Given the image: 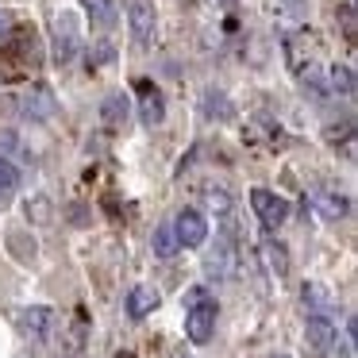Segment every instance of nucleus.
I'll return each instance as SVG.
<instances>
[{"label": "nucleus", "instance_id": "nucleus-8", "mask_svg": "<svg viewBox=\"0 0 358 358\" xmlns=\"http://www.w3.org/2000/svg\"><path fill=\"white\" fill-rule=\"evenodd\" d=\"M139 116H143V124H150V127L166 120V96L158 93L150 81H143V85H139Z\"/></svg>", "mask_w": 358, "mask_h": 358}, {"label": "nucleus", "instance_id": "nucleus-19", "mask_svg": "<svg viewBox=\"0 0 358 358\" xmlns=\"http://www.w3.org/2000/svg\"><path fill=\"white\" fill-rule=\"evenodd\" d=\"M327 81H331V93H343V96L355 93V73H350L347 66H335V70L327 73Z\"/></svg>", "mask_w": 358, "mask_h": 358}, {"label": "nucleus", "instance_id": "nucleus-10", "mask_svg": "<svg viewBox=\"0 0 358 358\" xmlns=\"http://www.w3.org/2000/svg\"><path fill=\"white\" fill-rule=\"evenodd\" d=\"M158 289L155 285H135L131 293H127V316L131 320H143V316H150V312L158 308Z\"/></svg>", "mask_w": 358, "mask_h": 358}, {"label": "nucleus", "instance_id": "nucleus-24", "mask_svg": "<svg viewBox=\"0 0 358 358\" xmlns=\"http://www.w3.org/2000/svg\"><path fill=\"white\" fill-rule=\"evenodd\" d=\"M278 358H289V355H278Z\"/></svg>", "mask_w": 358, "mask_h": 358}, {"label": "nucleus", "instance_id": "nucleus-12", "mask_svg": "<svg viewBox=\"0 0 358 358\" xmlns=\"http://www.w3.org/2000/svg\"><path fill=\"white\" fill-rule=\"evenodd\" d=\"M262 262H266V270L273 273V278H285L289 273V255H285V247L281 243H262Z\"/></svg>", "mask_w": 358, "mask_h": 358}, {"label": "nucleus", "instance_id": "nucleus-11", "mask_svg": "<svg viewBox=\"0 0 358 358\" xmlns=\"http://www.w3.org/2000/svg\"><path fill=\"white\" fill-rule=\"evenodd\" d=\"M78 55V31H73L70 20H58V39H55V62H70Z\"/></svg>", "mask_w": 358, "mask_h": 358}, {"label": "nucleus", "instance_id": "nucleus-15", "mask_svg": "<svg viewBox=\"0 0 358 358\" xmlns=\"http://www.w3.org/2000/svg\"><path fill=\"white\" fill-rule=\"evenodd\" d=\"M304 304L312 308V316H327V308H331V293H327L320 281H308V285H304Z\"/></svg>", "mask_w": 358, "mask_h": 358}, {"label": "nucleus", "instance_id": "nucleus-18", "mask_svg": "<svg viewBox=\"0 0 358 358\" xmlns=\"http://www.w3.org/2000/svg\"><path fill=\"white\" fill-rule=\"evenodd\" d=\"M101 116L108 120L112 127H116V124H124V120H127V96H124V93L108 96V101H104V108H101Z\"/></svg>", "mask_w": 358, "mask_h": 358}, {"label": "nucleus", "instance_id": "nucleus-6", "mask_svg": "<svg viewBox=\"0 0 358 358\" xmlns=\"http://www.w3.org/2000/svg\"><path fill=\"white\" fill-rule=\"evenodd\" d=\"M285 50H289V66H293L296 73L304 70V62H308V70H312V66H316V58H320V43L312 39L308 31H301V35H289Z\"/></svg>", "mask_w": 358, "mask_h": 358}, {"label": "nucleus", "instance_id": "nucleus-22", "mask_svg": "<svg viewBox=\"0 0 358 358\" xmlns=\"http://www.w3.org/2000/svg\"><path fill=\"white\" fill-rule=\"evenodd\" d=\"M12 31V12H0V39Z\"/></svg>", "mask_w": 358, "mask_h": 358}, {"label": "nucleus", "instance_id": "nucleus-2", "mask_svg": "<svg viewBox=\"0 0 358 358\" xmlns=\"http://www.w3.org/2000/svg\"><path fill=\"white\" fill-rule=\"evenodd\" d=\"M250 208L258 212V224H262L266 231H278L289 220V201L278 193H270V189H255V193H250Z\"/></svg>", "mask_w": 358, "mask_h": 358}, {"label": "nucleus", "instance_id": "nucleus-25", "mask_svg": "<svg viewBox=\"0 0 358 358\" xmlns=\"http://www.w3.org/2000/svg\"><path fill=\"white\" fill-rule=\"evenodd\" d=\"M20 358H27V355H20Z\"/></svg>", "mask_w": 358, "mask_h": 358}, {"label": "nucleus", "instance_id": "nucleus-14", "mask_svg": "<svg viewBox=\"0 0 358 358\" xmlns=\"http://www.w3.org/2000/svg\"><path fill=\"white\" fill-rule=\"evenodd\" d=\"M81 8H85V16L93 20L96 27L116 24V4H112V0H81Z\"/></svg>", "mask_w": 358, "mask_h": 358}, {"label": "nucleus", "instance_id": "nucleus-7", "mask_svg": "<svg viewBox=\"0 0 358 358\" xmlns=\"http://www.w3.org/2000/svg\"><path fill=\"white\" fill-rule=\"evenodd\" d=\"M304 339H308L312 355H327L335 347V324L327 316H308V327H304Z\"/></svg>", "mask_w": 358, "mask_h": 358}, {"label": "nucleus", "instance_id": "nucleus-4", "mask_svg": "<svg viewBox=\"0 0 358 358\" xmlns=\"http://www.w3.org/2000/svg\"><path fill=\"white\" fill-rule=\"evenodd\" d=\"M173 231H178V243L181 247H201L208 239V224L196 208H181L178 220H173Z\"/></svg>", "mask_w": 358, "mask_h": 358}, {"label": "nucleus", "instance_id": "nucleus-9", "mask_svg": "<svg viewBox=\"0 0 358 358\" xmlns=\"http://www.w3.org/2000/svg\"><path fill=\"white\" fill-rule=\"evenodd\" d=\"M24 112L31 120H50L58 112V101H55V93H50L47 85H31V93L24 96Z\"/></svg>", "mask_w": 358, "mask_h": 358}, {"label": "nucleus", "instance_id": "nucleus-13", "mask_svg": "<svg viewBox=\"0 0 358 358\" xmlns=\"http://www.w3.org/2000/svg\"><path fill=\"white\" fill-rule=\"evenodd\" d=\"M20 189V170L8 162V158H0V208H8L12 196Z\"/></svg>", "mask_w": 358, "mask_h": 358}, {"label": "nucleus", "instance_id": "nucleus-23", "mask_svg": "<svg viewBox=\"0 0 358 358\" xmlns=\"http://www.w3.org/2000/svg\"><path fill=\"white\" fill-rule=\"evenodd\" d=\"M220 4H224V8H235V0H220Z\"/></svg>", "mask_w": 358, "mask_h": 358}, {"label": "nucleus", "instance_id": "nucleus-17", "mask_svg": "<svg viewBox=\"0 0 358 358\" xmlns=\"http://www.w3.org/2000/svg\"><path fill=\"white\" fill-rule=\"evenodd\" d=\"M316 204H320V212H324L327 220H339V216H347V196H339V193H331V189H327V193H320L316 196Z\"/></svg>", "mask_w": 358, "mask_h": 358}, {"label": "nucleus", "instance_id": "nucleus-3", "mask_svg": "<svg viewBox=\"0 0 358 358\" xmlns=\"http://www.w3.org/2000/svg\"><path fill=\"white\" fill-rule=\"evenodd\" d=\"M127 24H131V39L139 47H150L158 35V12L150 0H127Z\"/></svg>", "mask_w": 358, "mask_h": 358}, {"label": "nucleus", "instance_id": "nucleus-20", "mask_svg": "<svg viewBox=\"0 0 358 358\" xmlns=\"http://www.w3.org/2000/svg\"><path fill=\"white\" fill-rule=\"evenodd\" d=\"M27 220H35V224H47V220H50V201H47V196H35V201H27Z\"/></svg>", "mask_w": 358, "mask_h": 358}, {"label": "nucleus", "instance_id": "nucleus-1", "mask_svg": "<svg viewBox=\"0 0 358 358\" xmlns=\"http://www.w3.org/2000/svg\"><path fill=\"white\" fill-rule=\"evenodd\" d=\"M216 296L208 289H193L185 296V335L193 343H208L212 331H216Z\"/></svg>", "mask_w": 358, "mask_h": 358}, {"label": "nucleus", "instance_id": "nucleus-5", "mask_svg": "<svg viewBox=\"0 0 358 358\" xmlns=\"http://www.w3.org/2000/svg\"><path fill=\"white\" fill-rule=\"evenodd\" d=\"M16 327L27 335V339H47L50 327H55V312H50L47 304H31V308H24L16 316Z\"/></svg>", "mask_w": 358, "mask_h": 358}, {"label": "nucleus", "instance_id": "nucleus-21", "mask_svg": "<svg viewBox=\"0 0 358 358\" xmlns=\"http://www.w3.org/2000/svg\"><path fill=\"white\" fill-rule=\"evenodd\" d=\"M339 20H343V31H347V39H355V4H343V8H339Z\"/></svg>", "mask_w": 358, "mask_h": 358}, {"label": "nucleus", "instance_id": "nucleus-16", "mask_svg": "<svg viewBox=\"0 0 358 358\" xmlns=\"http://www.w3.org/2000/svg\"><path fill=\"white\" fill-rule=\"evenodd\" d=\"M178 247H181V243H178L173 224H162V227L155 231V255H158V258H173V255H178Z\"/></svg>", "mask_w": 358, "mask_h": 358}]
</instances>
